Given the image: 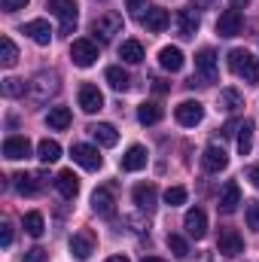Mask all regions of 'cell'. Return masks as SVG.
Wrapping results in <instances>:
<instances>
[{
	"label": "cell",
	"instance_id": "31",
	"mask_svg": "<svg viewBox=\"0 0 259 262\" xmlns=\"http://www.w3.org/2000/svg\"><path fill=\"white\" fill-rule=\"evenodd\" d=\"M238 107H244V98H241V92H238V89H223V92H220V110H226V113H235Z\"/></svg>",
	"mask_w": 259,
	"mask_h": 262
},
{
	"label": "cell",
	"instance_id": "1",
	"mask_svg": "<svg viewBox=\"0 0 259 262\" xmlns=\"http://www.w3.org/2000/svg\"><path fill=\"white\" fill-rule=\"evenodd\" d=\"M229 67L244 82H259V58H253L247 49H232L229 52Z\"/></svg>",
	"mask_w": 259,
	"mask_h": 262
},
{
	"label": "cell",
	"instance_id": "22",
	"mask_svg": "<svg viewBox=\"0 0 259 262\" xmlns=\"http://www.w3.org/2000/svg\"><path fill=\"white\" fill-rule=\"evenodd\" d=\"M89 134H92L101 146H116V143H119V131L113 128L110 122H98V125H92Z\"/></svg>",
	"mask_w": 259,
	"mask_h": 262
},
{
	"label": "cell",
	"instance_id": "24",
	"mask_svg": "<svg viewBox=\"0 0 259 262\" xmlns=\"http://www.w3.org/2000/svg\"><path fill=\"white\" fill-rule=\"evenodd\" d=\"M140 168H146V149L143 146H128V152L122 156V171H140Z\"/></svg>",
	"mask_w": 259,
	"mask_h": 262
},
{
	"label": "cell",
	"instance_id": "23",
	"mask_svg": "<svg viewBox=\"0 0 259 262\" xmlns=\"http://www.w3.org/2000/svg\"><path fill=\"white\" fill-rule=\"evenodd\" d=\"M159 64L165 67V70H171V73H177V70H183V52L177 49V46H165L162 52H159Z\"/></svg>",
	"mask_w": 259,
	"mask_h": 262
},
{
	"label": "cell",
	"instance_id": "43",
	"mask_svg": "<svg viewBox=\"0 0 259 262\" xmlns=\"http://www.w3.org/2000/svg\"><path fill=\"white\" fill-rule=\"evenodd\" d=\"M28 3H31V0H3V9H6V12H15V9H25Z\"/></svg>",
	"mask_w": 259,
	"mask_h": 262
},
{
	"label": "cell",
	"instance_id": "9",
	"mask_svg": "<svg viewBox=\"0 0 259 262\" xmlns=\"http://www.w3.org/2000/svg\"><path fill=\"white\" fill-rule=\"evenodd\" d=\"M241 25H244V15L238 9H226L217 18V34L220 37H235V34H241Z\"/></svg>",
	"mask_w": 259,
	"mask_h": 262
},
{
	"label": "cell",
	"instance_id": "39",
	"mask_svg": "<svg viewBox=\"0 0 259 262\" xmlns=\"http://www.w3.org/2000/svg\"><path fill=\"white\" fill-rule=\"evenodd\" d=\"M247 226L259 232V201H247Z\"/></svg>",
	"mask_w": 259,
	"mask_h": 262
},
{
	"label": "cell",
	"instance_id": "35",
	"mask_svg": "<svg viewBox=\"0 0 259 262\" xmlns=\"http://www.w3.org/2000/svg\"><path fill=\"white\" fill-rule=\"evenodd\" d=\"M0 49H3V52H0V64L3 67H15V61H18V49H15V43H12L9 37H3V40H0Z\"/></svg>",
	"mask_w": 259,
	"mask_h": 262
},
{
	"label": "cell",
	"instance_id": "46",
	"mask_svg": "<svg viewBox=\"0 0 259 262\" xmlns=\"http://www.w3.org/2000/svg\"><path fill=\"white\" fill-rule=\"evenodd\" d=\"M153 89H156L159 95H165V92H168V82H165V79H153Z\"/></svg>",
	"mask_w": 259,
	"mask_h": 262
},
{
	"label": "cell",
	"instance_id": "5",
	"mask_svg": "<svg viewBox=\"0 0 259 262\" xmlns=\"http://www.w3.org/2000/svg\"><path fill=\"white\" fill-rule=\"evenodd\" d=\"M70 58H73L76 67H92L95 61H98V46H95L92 40H73Z\"/></svg>",
	"mask_w": 259,
	"mask_h": 262
},
{
	"label": "cell",
	"instance_id": "44",
	"mask_svg": "<svg viewBox=\"0 0 259 262\" xmlns=\"http://www.w3.org/2000/svg\"><path fill=\"white\" fill-rule=\"evenodd\" d=\"M247 180H250V183H253V186L259 189V165H253V168H247Z\"/></svg>",
	"mask_w": 259,
	"mask_h": 262
},
{
	"label": "cell",
	"instance_id": "34",
	"mask_svg": "<svg viewBox=\"0 0 259 262\" xmlns=\"http://www.w3.org/2000/svg\"><path fill=\"white\" fill-rule=\"evenodd\" d=\"M25 232H28L31 238H40V235L46 232V223H43V213H37V210H31V213H25Z\"/></svg>",
	"mask_w": 259,
	"mask_h": 262
},
{
	"label": "cell",
	"instance_id": "41",
	"mask_svg": "<svg viewBox=\"0 0 259 262\" xmlns=\"http://www.w3.org/2000/svg\"><path fill=\"white\" fill-rule=\"evenodd\" d=\"M25 262H46V250H43V247H31V250L25 253Z\"/></svg>",
	"mask_w": 259,
	"mask_h": 262
},
{
	"label": "cell",
	"instance_id": "28",
	"mask_svg": "<svg viewBox=\"0 0 259 262\" xmlns=\"http://www.w3.org/2000/svg\"><path fill=\"white\" fill-rule=\"evenodd\" d=\"M162 116H165V110H162L156 101H146V104H140V110H137V119H140V125H156Z\"/></svg>",
	"mask_w": 259,
	"mask_h": 262
},
{
	"label": "cell",
	"instance_id": "7",
	"mask_svg": "<svg viewBox=\"0 0 259 262\" xmlns=\"http://www.w3.org/2000/svg\"><path fill=\"white\" fill-rule=\"evenodd\" d=\"M183 229H186V235L195 238V241H201V238L207 235V216H204V210H201V207L186 210V216H183Z\"/></svg>",
	"mask_w": 259,
	"mask_h": 262
},
{
	"label": "cell",
	"instance_id": "11",
	"mask_svg": "<svg viewBox=\"0 0 259 262\" xmlns=\"http://www.w3.org/2000/svg\"><path fill=\"white\" fill-rule=\"evenodd\" d=\"M226 165H229V156H226L223 146H207V149H204V156H201V168H204L207 174H220Z\"/></svg>",
	"mask_w": 259,
	"mask_h": 262
},
{
	"label": "cell",
	"instance_id": "19",
	"mask_svg": "<svg viewBox=\"0 0 259 262\" xmlns=\"http://www.w3.org/2000/svg\"><path fill=\"white\" fill-rule=\"evenodd\" d=\"M12 180H15V189H18L21 195H37V192L43 189V180H46V177H43V174H25V171H21V174H15Z\"/></svg>",
	"mask_w": 259,
	"mask_h": 262
},
{
	"label": "cell",
	"instance_id": "38",
	"mask_svg": "<svg viewBox=\"0 0 259 262\" xmlns=\"http://www.w3.org/2000/svg\"><path fill=\"white\" fill-rule=\"evenodd\" d=\"M186 201V189L183 186H171L168 192H165V204H171V207H177V204H183Z\"/></svg>",
	"mask_w": 259,
	"mask_h": 262
},
{
	"label": "cell",
	"instance_id": "26",
	"mask_svg": "<svg viewBox=\"0 0 259 262\" xmlns=\"http://www.w3.org/2000/svg\"><path fill=\"white\" fill-rule=\"evenodd\" d=\"M198 15H195L192 9H180L177 12V31H180V37H195V31H198Z\"/></svg>",
	"mask_w": 259,
	"mask_h": 262
},
{
	"label": "cell",
	"instance_id": "27",
	"mask_svg": "<svg viewBox=\"0 0 259 262\" xmlns=\"http://www.w3.org/2000/svg\"><path fill=\"white\" fill-rule=\"evenodd\" d=\"M37 159L40 162H46V165H52V162H58L61 159V143L58 140H40V146H37Z\"/></svg>",
	"mask_w": 259,
	"mask_h": 262
},
{
	"label": "cell",
	"instance_id": "3",
	"mask_svg": "<svg viewBox=\"0 0 259 262\" xmlns=\"http://www.w3.org/2000/svg\"><path fill=\"white\" fill-rule=\"evenodd\" d=\"M119 31H122V15H119V12H104V15H98V18L92 21V34H95L101 43H110Z\"/></svg>",
	"mask_w": 259,
	"mask_h": 262
},
{
	"label": "cell",
	"instance_id": "29",
	"mask_svg": "<svg viewBox=\"0 0 259 262\" xmlns=\"http://www.w3.org/2000/svg\"><path fill=\"white\" fill-rule=\"evenodd\" d=\"M119 58H122L125 64H140V61H143V46H140L137 40H125V43L119 46Z\"/></svg>",
	"mask_w": 259,
	"mask_h": 262
},
{
	"label": "cell",
	"instance_id": "6",
	"mask_svg": "<svg viewBox=\"0 0 259 262\" xmlns=\"http://www.w3.org/2000/svg\"><path fill=\"white\" fill-rule=\"evenodd\" d=\"M174 116H177V122H180V125H186V128H195V125L204 119V107H201L198 101H183V104H177Z\"/></svg>",
	"mask_w": 259,
	"mask_h": 262
},
{
	"label": "cell",
	"instance_id": "18",
	"mask_svg": "<svg viewBox=\"0 0 259 262\" xmlns=\"http://www.w3.org/2000/svg\"><path fill=\"white\" fill-rule=\"evenodd\" d=\"M25 34H28L34 43H40V46H49V40H52V28H49L46 18H34V21H28V25H25Z\"/></svg>",
	"mask_w": 259,
	"mask_h": 262
},
{
	"label": "cell",
	"instance_id": "12",
	"mask_svg": "<svg viewBox=\"0 0 259 262\" xmlns=\"http://www.w3.org/2000/svg\"><path fill=\"white\" fill-rule=\"evenodd\" d=\"M79 107H82V113H98L101 107H104V95L98 92V85H79Z\"/></svg>",
	"mask_w": 259,
	"mask_h": 262
},
{
	"label": "cell",
	"instance_id": "4",
	"mask_svg": "<svg viewBox=\"0 0 259 262\" xmlns=\"http://www.w3.org/2000/svg\"><path fill=\"white\" fill-rule=\"evenodd\" d=\"M70 156H73V162L82 165L85 171H98V168L104 165V159L98 156V146H89V143H73Z\"/></svg>",
	"mask_w": 259,
	"mask_h": 262
},
{
	"label": "cell",
	"instance_id": "48",
	"mask_svg": "<svg viewBox=\"0 0 259 262\" xmlns=\"http://www.w3.org/2000/svg\"><path fill=\"white\" fill-rule=\"evenodd\" d=\"M143 262H165V259H159V256H143Z\"/></svg>",
	"mask_w": 259,
	"mask_h": 262
},
{
	"label": "cell",
	"instance_id": "8",
	"mask_svg": "<svg viewBox=\"0 0 259 262\" xmlns=\"http://www.w3.org/2000/svg\"><path fill=\"white\" fill-rule=\"evenodd\" d=\"M217 250L223 256H241L244 253V241H241V235L235 229H223L220 238H217Z\"/></svg>",
	"mask_w": 259,
	"mask_h": 262
},
{
	"label": "cell",
	"instance_id": "42",
	"mask_svg": "<svg viewBox=\"0 0 259 262\" xmlns=\"http://www.w3.org/2000/svg\"><path fill=\"white\" fill-rule=\"evenodd\" d=\"M0 244H3V247H9V244H12V226H9V223H3V226H0Z\"/></svg>",
	"mask_w": 259,
	"mask_h": 262
},
{
	"label": "cell",
	"instance_id": "21",
	"mask_svg": "<svg viewBox=\"0 0 259 262\" xmlns=\"http://www.w3.org/2000/svg\"><path fill=\"white\" fill-rule=\"evenodd\" d=\"M55 186H58V192H61V198H76V192H79V177L73 174V171H58V177H55Z\"/></svg>",
	"mask_w": 259,
	"mask_h": 262
},
{
	"label": "cell",
	"instance_id": "15",
	"mask_svg": "<svg viewBox=\"0 0 259 262\" xmlns=\"http://www.w3.org/2000/svg\"><path fill=\"white\" fill-rule=\"evenodd\" d=\"M92 210L98 213V216H113L116 213V198L110 189H95V195H92Z\"/></svg>",
	"mask_w": 259,
	"mask_h": 262
},
{
	"label": "cell",
	"instance_id": "47",
	"mask_svg": "<svg viewBox=\"0 0 259 262\" xmlns=\"http://www.w3.org/2000/svg\"><path fill=\"white\" fill-rule=\"evenodd\" d=\"M217 6V0H195V9H210Z\"/></svg>",
	"mask_w": 259,
	"mask_h": 262
},
{
	"label": "cell",
	"instance_id": "32",
	"mask_svg": "<svg viewBox=\"0 0 259 262\" xmlns=\"http://www.w3.org/2000/svg\"><path fill=\"white\" fill-rule=\"evenodd\" d=\"M104 79H107V82H110V89H116V92H128V85H131L128 73H125L122 67H107Z\"/></svg>",
	"mask_w": 259,
	"mask_h": 262
},
{
	"label": "cell",
	"instance_id": "25",
	"mask_svg": "<svg viewBox=\"0 0 259 262\" xmlns=\"http://www.w3.org/2000/svg\"><path fill=\"white\" fill-rule=\"evenodd\" d=\"M134 204H137L140 210H153V207H156V186H153V183L134 186Z\"/></svg>",
	"mask_w": 259,
	"mask_h": 262
},
{
	"label": "cell",
	"instance_id": "10",
	"mask_svg": "<svg viewBox=\"0 0 259 262\" xmlns=\"http://www.w3.org/2000/svg\"><path fill=\"white\" fill-rule=\"evenodd\" d=\"M195 70L204 82H217V52L213 49H201L195 55Z\"/></svg>",
	"mask_w": 259,
	"mask_h": 262
},
{
	"label": "cell",
	"instance_id": "14",
	"mask_svg": "<svg viewBox=\"0 0 259 262\" xmlns=\"http://www.w3.org/2000/svg\"><path fill=\"white\" fill-rule=\"evenodd\" d=\"M3 156H6L9 162L28 159V156H31V140H28V137H6V140H3Z\"/></svg>",
	"mask_w": 259,
	"mask_h": 262
},
{
	"label": "cell",
	"instance_id": "33",
	"mask_svg": "<svg viewBox=\"0 0 259 262\" xmlns=\"http://www.w3.org/2000/svg\"><path fill=\"white\" fill-rule=\"evenodd\" d=\"M46 122H49V128L64 131L67 125H70V110H67V107H52L49 116H46Z\"/></svg>",
	"mask_w": 259,
	"mask_h": 262
},
{
	"label": "cell",
	"instance_id": "40",
	"mask_svg": "<svg viewBox=\"0 0 259 262\" xmlns=\"http://www.w3.org/2000/svg\"><path fill=\"white\" fill-rule=\"evenodd\" d=\"M146 9H149V6H146V0H128V12L134 15V18H143V15H146Z\"/></svg>",
	"mask_w": 259,
	"mask_h": 262
},
{
	"label": "cell",
	"instance_id": "17",
	"mask_svg": "<svg viewBox=\"0 0 259 262\" xmlns=\"http://www.w3.org/2000/svg\"><path fill=\"white\" fill-rule=\"evenodd\" d=\"M70 253H73L76 259H89V256L95 253V238H92V232H76V235L70 238Z\"/></svg>",
	"mask_w": 259,
	"mask_h": 262
},
{
	"label": "cell",
	"instance_id": "30",
	"mask_svg": "<svg viewBox=\"0 0 259 262\" xmlns=\"http://www.w3.org/2000/svg\"><path fill=\"white\" fill-rule=\"evenodd\" d=\"M253 128H256V125H253L250 119H244V122L238 125V152H241V156H247V152L253 149Z\"/></svg>",
	"mask_w": 259,
	"mask_h": 262
},
{
	"label": "cell",
	"instance_id": "45",
	"mask_svg": "<svg viewBox=\"0 0 259 262\" xmlns=\"http://www.w3.org/2000/svg\"><path fill=\"white\" fill-rule=\"evenodd\" d=\"M238 125H241V122H235V119H232V122H226V125H223V134H226V137H229V134H235Z\"/></svg>",
	"mask_w": 259,
	"mask_h": 262
},
{
	"label": "cell",
	"instance_id": "2",
	"mask_svg": "<svg viewBox=\"0 0 259 262\" xmlns=\"http://www.w3.org/2000/svg\"><path fill=\"white\" fill-rule=\"evenodd\" d=\"M49 12L61 18V34H73L76 31V18H79L76 0H49Z\"/></svg>",
	"mask_w": 259,
	"mask_h": 262
},
{
	"label": "cell",
	"instance_id": "20",
	"mask_svg": "<svg viewBox=\"0 0 259 262\" xmlns=\"http://www.w3.org/2000/svg\"><path fill=\"white\" fill-rule=\"evenodd\" d=\"M238 204H241V189H238L235 180H229V183L223 186V192H220V210H223V213H232Z\"/></svg>",
	"mask_w": 259,
	"mask_h": 262
},
{
	"label": "cell",
	"instance_id": "49",
	"mask_svg": "<svg viewBox=\"0 0 259 262\" xmlns=\"http://www.w3.org/2000/svg\"><path fill=\"white\" fill-rule=\"evenodd\" d=\"M107 262H128V259H125V256H110Z\"/></svg>",
	"mask_w": 259,
	"mask_h": 262
},
{
	"label": "cell",
	"instance_id": "16",
	"mask_svg": "<svg viewBox=\"0 0 259 262\" xmlns=\"http://www.w3.org/2000/svg\"><path fill=\"white\" fill-rule=\"evenodd\" d=\"M58 92V79L52 76V73H40L34 82H31V95L37 98V101H46L49 95H55Z\"/></svg>",
	"mask_w": 259,
	"mask_h": 262
},
{
	"label": "cell",
	"instance_id": "36",
	"mask_svg": "<svg viewBox=\"0 0 259 262\" xmlns=\"http://www.w3.org/2000/svg\"><path fill=\"white\" fill-rule=\"evenodd\" d=\"M168 250H171L174 256H180V259L189 256V244H186V238H180V235H168Z\"/></svg>",
	"mask_w": 259,
	"mask_h": 262
},
{
	"label": "cell",
	"instance_id": "37",
	"mask_svg": "<svg viewBox=\"0 0 259 262\" xmlns=\"http://www.w3.org/2000/svg\"><path fill=\"white\" fill-rule=\"evenodd\" d=\"M3 95L6 98H18V95H25V79H3Z\"/></svg>",
	"mask_w": 259,
	"mask_h": 262
},
{
	"label": "cell",
	"instance_id": "13",
	"mask_svg": "<svg viewBox=\"0 0 259 262\" xmlns=\"http://www.w3.org/2000/svg\"><path fill=\"white\" fill-rule=\"evenodd\" d=\"M140 21H143V28H146V31L159 34V31H165V28L171 25V15H168V9H162V6H149V9H146V15H143Z\"/></svg>",
	"mask_w": 259,
	"mask_h": 262
}]
</instances>
